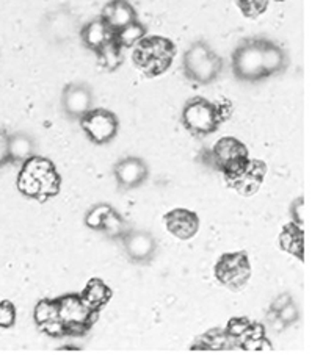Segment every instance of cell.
<instances>
[{
	"label": "cell",
	"mask_w": 323,
	"mask_h": 363,
	"mask_svg": "<svg viewBox=\"0 0 323 363\" xmlns=\"http://www.w3.org/2000/svg\"><path fill=\"white\" fill-rule=\"evenodd\" d=\"M62 177L49 158L32 155L22 163L18 177L19 191L36 201H48L58 194Z\"/></svg>",
	"instance_id": "cell-1"
},
{
	"label": "cell",
	"mask_w": 323,
	"mask_h": 363,
	"mask_svg": "<svg viewBox=\"0 0 323 363\" xmlns=\"http://www.w3.org/2000/svg\"><path fill=\"white\" fill-rule=\"evenodd\" d=\"M182 66L187 79L201 85H209L219 79L223 69V60L206 41H197L187 49Z\"/></svg>",
	"instance_id": "cell-2"
},
{
	"label": "cell",
	"mask_w": 323,
	"mask_h": 363,
	"mask_svg": "<svg viewBox=\"0 0 323 363\" xmlns=\"http://www.w3.org/2000/svg\"><path fill=\"white\" fill-rule=\"evenodd\" d=\"M175 44L163 36H145L137 44L133 62L149 75H159L171 66L175 58Z\"/></svg>",
	"instance_id": "cell-3"
},
{
	"label": "cell",
	"mask_w": 323,
	"mask_h": 363,
	"mask_svg": "<svg viewBox=\"0 0 323 363\" xmlns=\"http://www.w3.org/2000/svg\"><path fill=\"white\" fill-rule=\"evenodd\" d=\"M224 116V110L204 97H195L185 104L182 110V124L195 135H210L219 130Z\"/></svg>",
	"instance_id": "cell-4"
},
{
	"label": "cell",
	"mask_w": 323,
	"mask_h": 363,
	"mask_svg": "<svg viewBox=\"0 0 323 363\" xmlns=\"http://www.w3.org/2000/svg\"><path fill=\"white\" fill-rule=\"evenodd\" d=\"M232 72L242 82H261L265 79L262 67V38H251L240 43L232 54Z\"/></svg>",
	"instance_id": "cell-5"
},
{
	"label": "cell",
	"mask_w": 323,
	"mask_h": 363,
	"mask_svg": "<svg viewBox=\"0 0 323 363\" xmlns=\"http://www.w3.org/2000/svg\"><path fill=\"white\" fill-rule=\"evenodd\" d=\"M214 157L219 168L223 169L229 179L242 176L251 162L243 143L232 138V136H224L215 143Z\"/></svg>",
	"instance_id": "cell-6"
},
{
	"label": "cell",
	"mask_w": 323,
	"mask_h": 363,
	"mask_svg": "<svg viewBox=\"0 0 323 363\" xmlns=\"http://www.w3.org/2000/svg\"><path fill=\"white\" fill-rule=\"evenodd\" d=\"M82 130L94 145H107L114 141L119 130V121L115 113L105 108H92L79 119Z\"/></svg>",
	"instance_id": "cell-7"
},
{
	"label": "cell",
	"mask_w": 323,
	"mask_h": 363,
	"mask_svg": "<svg viewBox=\"0 0 323 363\" xmlns=\"http://www.w3.org/2000/svg\"><path fill=\"white\" fill-rule=\"evenodd\" d=\"M58 318L66 324L67 334H84L92 326V316L96 313L89 308L80 294H66L57 299Z\"/></svg>",
	"instance_id": "cell-8"
},
{
	"label": "cell",
	"mask_w": 323,
	"mask_h": 363,
	"mask_svg": "<svg viewBox=\"0 0 323 363\" xmlns=\"http://www.w3.org/2000/svg\"><path fill=\"white\" fill-rule=\"evenodd\" d=\"M251 276V264L245 252H231L220 257L215 264V277L232 290H240Z\"/></svg>",
	"instance_id": "cell-9"
},
{
	"label": "cell",
	"mask_w": 323,
	"mask_h": 363,
	"mask_svg": "<svg viewBox=\"0 0 323 363\" xmlns=\"http://www.w3.org/2000/svg\"><path fill=\"white\" fill-rule=\"evenodd\" d=\"M63 110L71 119H80L87 111L92 110L93 93L85 83H71L63 89Z\"/></svg>",
	"instance_id": "cell-10"
},
{
	"label": "cell",
	"mask_w": 323,
	"mask_h": 363,
	"mask_svg": "<svg viewBox=\"0 0 323 363\" xmlns=\"http://www.w3.org/2000/svg\"><path fill=\"white\" fill-rule=\"evenodd\" d=\"M148 176V164L138 157H126L115 164V177L119 188L123 190H132V188L143 185Z\"/></svg>",
	"instance_id": "cell-11"
},
{
	"label": "cell",
	"mask_w": 323,
	"mask_h": 363,
	"mask_svg": "<svg viewBox=\"0 0 323 363\" xmlns=\"http://www.w3.org/2000/svg\"><path fill=\"white\" fill-rule=\"evenodd\" d=\"M168 232L179 240H190L199 229V218L192 210L175 208L163 216Z\"/></svg>",
	"instance_id": "cell-12"
},
{
	"label": "cell",
	"mask_w": 323,
	"mask_h": 363,
	"mask_svg": "<svg viewBox=\"0 0 323 363\" xmlns=\"http://www.w3.org/2000/svg\"><path fill=\"white\" fill-rule=\"evenodd\" d=\"M124 249L135 263H146L155 255V240L151 233L143 230H127L123 237Z\"/></svg>",
	"instance_id": "cell-13"
},
{
	"label": "cell",
	"mask_w": 323,
	"mask_h": 363,
	"mask_svg": "<svg viewBox=\"0 0 323 363\" xmlns=\"http://www.w3.org/2000/svg\"><path fill=\"white\" fill-rule=\"evenodd\" d=\"M101 18L114 32H118L119 28L138 21L137 11H135L133 6L127 0H111V2L104 6Z\"/></svg>",
	"instance_id": "cell-14"
},
{
	"label": "cell",
	"mask_w": 323,
	"mask_h": 363,
	"mask_svg": "<svg viewBox=\"0 0 323 363\" xmlns=\"http://www.w3.org/2000/svg\"><path fill=\"white\" fill-rule=\"evenodd\" d=\"M289 65V55L281 45L262 38V67H264L265 79L272 75L281 74Z\"/></svg>",
	"instance_id": "cell-15"
},
{
	"label": "cell",
	"mask_w": 323,
	"mask_h": 363,
	"mask_svg": "<svg viewBox=\"0 0 323 363\" xmlns=\"http://www.w3.org/2000/svg\"><path fill=\"white\" fill-rule=\"evenodd\" d=\"M114 35L115 32L105 24V21L102 18H97L92 22H88L80 32L82 41H84L88 49H92L94 52H99L105 44L114 40Z\"/></svg>",
	"instance_id": "cell-16"
},
{
	"label": "cell",
	"mask_w": 323,
	"mask_h": 363,
	"mask_svg": "<svg viewBox=\"0 0 323 363\" xmlns=\"http://www.w3.org/2000/svg\"><path fill=\"white\" fill-rule=\"evenodd\" d=\"M80 296L89 308L97 312V310L104 307L110 301L111 290L109 289L107 284L101 281V279H92V281L87 284L85 290Z\"/></svg>",
	"instance_id": "cell-17"
},
{
	"label": "cell",
	"mask_w": 323,
	"mask_h": 363,
	"mask_svg": "<svg viewBox=\"0 0 323 363\" xmlns=\"http://www.w3.org/2000/svg\"><path fill=\"white\" fill-rule=\"evenodd\" d=\"M33 141L26 133H16L9 138V160L24 163L33 154Z\"/></svg>",
	"instance_id": "cell-18"
},
{
	"label": "cell",
	"mask_w": 323,
	"mask_h": 363,
	"mask_svg": "<svg viewBox=\"0 0 323 363\" xmlns=\"http://www.w3.org/2000/svg\"><path fill=\"white\" fill-rule=\"evenodd\" d=\"M281 246L284 251L297 255L300 260H303V230L295 223L289 224L281 233Z\"/></svg>",
	"instance_id": "cell-19"
},
{
	"label": "cell",
	"mask_w": 323,
	"mask_h": 363,
	"mask_svg": "<svg viewBox=\"0 0 323 363\" xmlns=\"http://www.w3.org/2000/svg\"><path fill=\"white\" fill-rule=\"evenodd\" d=\"M146 36V27L141 24V22L135 21L132 24L126 26L123 28H119L118 32H115L114 40L119 48H132V45H137L143 38Z\"/></svg>",
	"instance_id": "cell-20"
},
{
	"label": "cell",
	"mask_w": 323,
	"mask_h": 363,
	"mask_svg": "<svg viewBox=\"0 0 323 363\" xmlns=\"http://www.w3.org/2000/svg\"><path fill=\"white\" fill-rule=\"evenodd\" d=\"M101 230L105 232V235L110 238H123L127 232V224L121 215L116 210L111 208L107 216H105Z\"/></svg>",
	"instance_id": "cell-21"
},
{
	"label": "cell",
	"mask_w": 323,
	"mask_h": 363,
	"mask_svg": "<svg viewBox=\"0 0 323 363\" xmlns=\"http://www.w3.org/2000/svg\"><path fill=\"white\" fill-rule=\"evenodd\" d=\"M121 48L116 44L115 40H111L110 43H107L104 45V48L96 52L97 55H99L101 58V63L107 67L109 71H115L118 69L119 66H121V62H123V57H121Z\"/></svg>",
	"instance_id": "cell-22"
},
{
	"label": "cell",
	"mask_w": 323,
	"mask_h": 363,
	"mask_svg": "<svg viewBox=\"0 0 323 363\" xmlns=\"http://www.w3.org/2000/svg\"><path fill=\"white\" fill-rule=\"evenodd\" d=\"M35 323L43 324L49 320H54V318H58V307H57V299L50 301V299H43L35 307Z\"/></svg>",
	"instance_id": "cell-23"
},
{
	"label": "cell",
	"mask_w": 323,
	"mask_h": 363,
	"mask_svg": "<svg viewBox=\"0 0 323 363\" xmlns=\"http://www.w3.org/2000/svg\"><path fill=\"white\" fill-rule=\"evenodd\" d=\"M110 210H111V207L109 206V203H97V206H94L87 213L85 224L89 227V229L101 230L104 219H105V216H107Z\"/></svg>",
	"instance_id": "cell-24"
},
{
	"label": "cell",
	"mask_w": 323,
	"mask_h": 363,
	"mask_svg": "<svg viewBox=\"0 0 323 363\" xmlns=\"http://www.w3.org/2000/svg\"><path fill=\"white\" fill-rule=\"evenodd\" d=\"M237 5L246 18H258L267 10L268 0H237Z\"/></svg>",
	"instance_id": "cell-25"
},
{
	"label": "cell",
	"mask_w": 323,
	"mask_h": 363,
	"mask_svg": "<svg viewBox=\"0 0 323 363\" xmlns=\"http://www.w3.org/2000/svg\"><path fill=\"white\" fill-rule=\"evenodd\" d=\"M16 323V307L11 301L0 302V328L9 329Z\"/></svg>",
	"instance_id": "cell-26"
},
{
	"label": "cell",
	"mask_w": 323,
	"mask_h": 363,
	"mask_svg": "<svg viewBox=\"0 0 323 363\" xmlns=\"http://www.w3.org/2000/svg\"><path fill=\"white\" fill-rule=\"evenodd\" d=\"M41 330L49 337H63L67 334L66 324L60 320V318H54V320H49L46 323L40 324Z\"/></svg>",
	"instance_id": "cell-27"
},
{
	"label": "cell",
	"mask_w": 323,
	"mask_h": 363,
	"mask_svg": "<svg viewBox=\"0 0 323 363\" xmlns=\"http://www.w3.org/2000/svg\"><path fill=\"white\" fill-rule=\"evenodd\" d=\"M243 347L245 351H272L273 346L272 343L268 342V340L264 337V338H243L242 345H240Z\"/></svg>",
	"instance_id": "cell-28"
},
{
	"label": "cell",
	"mask_w": 323,
	"mask_h": 363,
	"mask_svg": "<svg viewBox=\"0 0 323 363\" xmlns=\"http://www.w3.org/2000/svg\"><path fill=\"white\" fill-rule=\"evenodd\" d=\"M250 326H251V323L248 321L246 318H234V320L229 321L226 332L231 337H243V334Z\"/></svg>",
	"instance_id": "cell-29"
},
{
	"label": "cell",
	"mask_w": 323,
	"mask_h": 363,
	"mask_svg": "<svg viewBox=\"0 0 323 363\" xmlns=\"http://www.w3.org/2000/svg\"><path fill=\"white\" fill-rule=\"evenodd\" d=\"M278 316L281 318L284 324H292L298 320V308L294 304V302H289V304H285L280 312H278Z\"/></svg>",
	"instance_id": "cell-30"
},
{
	"label": "cell",
	"mask_w": 323,
	"mask_h": 363,
	"mask_svg": "<svg viewBox=\"0 0 323 363\" xmlns=\"http://www.w3.org/2000/svg\"><path fill=\"white\" fill-rule=\"evenodd\" d=\"M9 138L2 128H0V164L9 162Z\"/></svg>",
	"instance_id": "cell-31"
},
{
	"label": "cell",
	"mask_w": 323,
	"mask_h": 363,
	"mask_svg": "<svg viewBox=\"0 0 323 363\" xmlns=\"http://www.w3.org/2000/svg\"><path fill=\"white\" fill-rule=\"evenodd\" d=\"M290 301H292V296H290V294H281L280 298H276V299L273 301V304H272V312L278 313V312H280V310H281L285 304H289Z\"/></svg>",
	"instance_id": "cell-32"
},
{
	"label": "cell",
	"mask_w": 323,
	"mask_h": 363,
	"mask_svg": "<svg viewBox=\"0 0 323 363\" xmlns=\"http://www.w3.org/2000/svg\"><path fill=\"white\" fill-rule=\"evenodd\" d=\"M302 207H303V201H302V199H298V201L295 202V206L292 207V208H294L295 224H297V225H300V227H302V216H300V208H302Z\"/></svg>",
	"instance_id": "cell-33"
},
{
	"label": "cell",
	"mask_w": 323,
	"mask_h": 363,
	"mask_svg": "<svg viewBox=\"0 0 323 363\" xmlns=\"http://www.w3.org/2000/svg\"><path fill=\"white\" fill-rule=\"evenodd\" d=\"M275 313V312H273ZM272 326L275 330H283L285 324L283 323V320L280 316H278V313H275V316H272Z\"/></svg>",
	"instance_id": "cell-34"
},
{
	"label": "cell",
	"mask_w": 323,
	"mask_h": 363,
	"mask_svg": "<svg viewBox=\"0 0 323 363\" xmlns=\"http://www.w3.org/2000/svg\"><path fill=\"white\" fill-rule=\"evenodd\" d=\"M276 2H284V0H276Z\"/></svg>",
	"instance_id": "cell-35"
}]
</instances>
